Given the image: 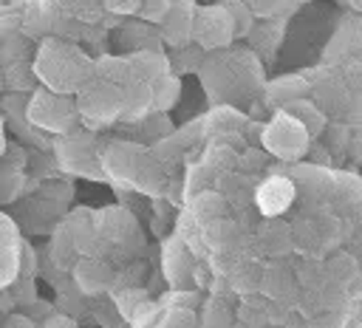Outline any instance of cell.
<instances>
[{"instance_id":"1","label":"cell","mask_w":362,"mask_h":328,"mask_svg":"<svg viewBox=\"0 0 362 328\" xmlns=\"http://www.w3.org/2000/svg\"><path fill=\"white\" fill-rule=\"evenodd\" d=\"M34 74L40 85L76 96L82 85L93 79V59L85 57L76 45L51 37V40H42L34 57Z\"/></svg>"},{"instance_id":"2","label":"cell","mask_w":362,"mask_h":328,"mask_svg":"<svg viewBox=\"0 0 362 328\" xmlns=\"http://www.w3.org/2000/svg\"><path fill=\"white\" fill-rule=\"evenodd\" d=\"M25 122L34 124L37 130H45V133H54V136L71 133L82 122L76 96L59 93V90H51L45 85H40L31 93L28 105H25Z\"/></svg>"},{"instance_id":"3","label":"cell","mask_w":362,"mask_h":328,"mask_svg":"<svg viewBox=\"0 0 362 328\" xmlns=\"http://www.w3.org/2000/svg\"><path fill=\"white\" fill-rule=\"evenodd\" d=\"M76 105H79V116H82L85 127H90V130L107 127V124H113V122L122 119V110H124V88L93 76L76 93Z\"/></svg>"},{"instance_id":"4","label":"cell","mask_w":362,"mask_h":328,"mask_svg":"<svg viewBox=\"0 0 362 328\" xmlns=\"http://www.w3.org/2000/svg\"><path fill=\"white\" fill-rule=\"evenodd\" d=\"M260 141H263V147L272 156H277L283 161H297L300 156H305L308 141H311V133L305 130V124L297 116H291L288 110L280 107L272 116V122L263 127Z\"/></svg>"},{"instance_id":"5","label":"cell","mask_w":362,"mask_h":328,"mask_svg":"<svg viewBox=\"0 0 362 328\" xmlns=\"http://www.w3.org/2000/svg\"><path fill=\"white\" fill-rule=\"evenodd\" d=\"M57 161L59 167H65L68 172H76V175H85V178H105V170H102V150H96L93 144V136L85 133V130H71V133H62L57 136Z\"/></svg>"},{"instance_id":"6","label":"cell","mask_w":362,"mask_h":328,"mask_svg":"<svg viewBox=\"0 0 362 328\" xmlns=\"http://www.w3.org/2000/svg\"><path fill=\"white\" fill-rule=\"evenodd\" d=\"M238 40L235 20L226 8V3H209L198 6L195 11V25H192V42H198L206 51H223Z\"/></svg>"},{"instance_id":"7","label":"cell","mask_w":362,"mask_h":328,"mask_svg":"<svg viewBox=\"0 0 362 328\" xmlns=\"http://www.w3.org/2000/svg\"><path fill=\"white\" fill-rule=\"evenodd\" d=\"M161 274L170 288H189L195 277V257L181 238H167L161 246Z\"/></svg>"},{"instance_id":"8","label":"cell","mask_w":362,"mask_h":328,"mask_svg":"<svg viewBox=\"0 0 362 328\" xmlns=\"http://www.w3.org/2000/svg\"><path fill=\"white\" fill-rule=\"evenodd\" d=\"M113 280H116V271H113V266L105 257H88V254H82L76 260V266L71 269V283L85 297H99V294L110 291L113 288Z\"/></svg>"},{"instance_id":"9","label":"cell","mask_w":362,"mask_h":328,"mask_svg":"<svg viewBox=\"0 0 362 328\" xmlns=\"http://www.w3.org/2000/svg\"><path fill=\"white\" fill-rule=\"evenodd\" d=\"M297 198V184L288 175H269L255 189V206L263 218H280Z\"/></svg>"},{"instance_id":"10","label":"cell","mask_w":362,"mask_h":328,"mask_svg":"<svg viewBox=\"0 0 362 328\" xmlns=\"http://www.w3.org/2000/svg\"><path fill=\"white\" fill-rule=\"evenodd\" d=\"M195 0H173L167 17L158 23V34L170 48L192 42V25H195Z\"/></svg>"},{"instance_id":"11","label":"cell","mask_w":362,"mask_h":328,"mask_svg":"<svg viewBox=\"0 0 362 328\" xmlns=\"http://www.w3.org/2000/svg\"><path fill=\"white\" fill-rule=\"evenodd\" d=\"M96 229L99 235L110 243V246H124L130 243L133 238H141L139 235V226H136V218L122 209V206H107V209H99L96 212Z\"/></svg>"},{"instance_id":"12","label":"cell","mask_w":362,"mask_h":328,"mask_svg":"<svg viewBox=\"0 0 362 328\" xmlns=\"http://www.w3.org/2000/svg\"><path fill=\"white\" fill-rule=\"evenodd\" d=\"M20 271V238L17 226L0 215V288L11 286Z\"/></svg>"},{"instance_id":"13","label":"cell","mask_w":362,"mask_h":328,"mask_svg":"<svg viewBox=\"0 0 362 328\" xmlns=\"http://www.w3.org/2000/svg\"><path fill=\"white\" fill-rule=\"evenodd\" d=\"M127 57H130V62H133L136 79H144V82H156L158 76H164V74L173 71L170 54H164L161 48H136V51H130Z\"/></svg>"},{"instance_id":"14","label":"cell","mask_w":362,"mask_h":328,"mask_svg":"<svg viewBox=\"0 0 362 328\" xmlns=\"http://www.w3.org/2000/svg\"><path fill=\"white\" fill-rule=\"evenodd\" d=\"M150 110H153V82L133 79L130 85H124V110H122V122H141Z\"/></svg>"},{"instance_id":"15","label":"cell","mask_w":362,"mask_h":328,"mask_svg":"<svg viewBox=\"0 0 362 328\" xmlns=\"http://www.w3.org/2000/svg\"><path fill=\"white\" fill-rule=\"evenodd\" d=\"M294 283H297V274L283 266L280 260H274L272 266H263V283H260V291L269 297V300H286L291 291H294Z\"/></svg>"},{"instance_id":"16","label":"cell","mask_w":362,"mask_h":328,"mask_svg":"<svg viewBox=\"0 0 362 328\" xmlns=\"http://www.w3.org/2000/svg\"><path fill=\"white\" fill-rule=\"evenodd\" d=\"M93 76L105 79V82H113V85H130L136 79V71H133V62L130 57H113V54H105L99 59H93Z\"/></svg>"},{"instance_id":"17","label":"cell","mask_w":362,"mask_h":328,"mask_svg":"<svg viewBox=\"0 0 362 328\" xmlns=\"http://www.w3.org/2000/svg\"><path fill=\"white\" fill-rule=\"evenodd\" d=\"M308 93V82L303 76H294V74H286V76H277L266 85V99L274 105V107H286L288 102L294 99H303Z\"/></svg>"},{"instance_id":"18","label":"cell","mask_w":362,"mask_h":328,"mask_svg":"<svg viewBox=\"0 0 362 328\" xmlns=\"http://www.w3.org/2000/svg\"><path fill=\"white\" fill-rule=\"evenodd\" d=\"M260 246H263L266 254L283 257V254H288V249L294 246V232H291L283 221L266 218V223H263V229H260Z\"/></svg>"},{"instance_id":"19","label":"cell","mask_w":362,"mask_h":328,"mask_svg":"<svg viewBox=\"0 0 362 328\" xmlns=\"http://www.w3.org/2000/svg\"><path fill=\"white\" fill-rule=\"evenodd\" d=\"M79 257H82V252L76 249L74 238L68 235V229H65V226H59V229L54 232V238H51L48 260H51L59 271H71V269L76 266V260H79Z\"/></svg>"},{"instance_id":"20","label":"cell","mask_w":362,"mask_h":328,"mask_svg":"<svg viewBox=\"0 0 362 328\" xmlns=\"http://www.w3.org/2000/svg\"><path fill=\"white\" fill-rule=\"evenodd\" d=\"M181 99V74L170 71L153 82V110L170 113Z\"/></svg>"},{"instance_id":"21","label":"cell","mask_w":362,"mask_h":328,"mask_svg":"<svg viewBox=\"0 0 362 328\" xmlns=\"http://www.w3.org/2000/svg\"><path fill=\"white\" fill-rule=\"evenodd\" d=\"M283 110H288L291 116H297L303 124H305V130L311 133V139H317L322 130H325V122H328V116L322 113V107L317 105V102H311V99H294V102H288Z\"/></svg>"},{"instance_id":"22","label":"cell","mask_w":362,"mask_h":328,"mask_svg":"<svg viewBox=\"0 0 362 328\" xmlns=\"http://www.w3.org/2000/svg\"><path fill=\"white\" fill-rule=\"evenodd\" d=\"M235 317H238V325L243 328H269V297L266 303L257 300L255 294H246L243 303L235 308Z\"/></svg>"},{"instance_id":"23","label":"cell","mask_w":362,"mask_h":328,"mask_svg":"<svg viewBox=\"0 0 362 328\" xmlns=\"http://www.w3.org/2000/svg\"><path fill=\"white\" fill-rule=\"evenodd\" d=\"M206 48H201L198 42H187V45H178V48H173V54H170V62H173V71L175 74H198L201 71V65H204V59H206Z\"/></svg>"},{"instance_id":"24","label":"cell","mask_w":362,"mask_h":328,"mask_svg":"<svg viewBox=\"0 0 362 328\" xmlns=\"http://www.w3.org/2000/svg\"><path fill=\"white\" fill-rule=\"evenodd\" d=\"M189 209H192L195 221L212 223V221H221V218L226 215V201H223L218 192H198V195L189 201Z\"/></svg>"},{"instance_id":"25","label":"cell","mask_w":362,"mask_h":328,"mask_svg":"<svg viewBox=\"0 0 362 328\" xmlns=\"http://www.w3.org/2000/svg\"><path fill=\"white\" fill-rule=\"evenodd\" d=\"M156 328H198V311L189 305H170L161 308Z\"/></svg>"},{"instance_id":"26","label":"cell","mask_w":362,"mask_h":328,"mask_svg":"<svg viewBox=\"0 0 362 328\" xmlns=\"http://www.w3.org/2000/svg\"><path fill=\"white\" fill-rule=\"evenodd\" d=\"M238 317L221 303H206L198 314V328H235Z\"/></svg>"},{"instance_id":"27","label":"cell","mask_w":362,"mask_h":328,"mask_svg":"<svg viewBox=\"0 0 362 328\" xmlns=\"http://www.w3.org/2000/svg\"><path fill=\"white\" fill-rule=\"evenodd\" d=\"M260 283H263V266H240L235 274H232V288L238 294H257L260 291Z\"/></svg>"},{"instance_id":"28","label":"cell","mask_w":362,"mask_h":328,"mask_svg":"<svg viewBox=\"0 0 362 328\" xmlns=\"http://www.w3.org/2000/svg\"><path fill=\"white\" fill-rule=\"evenodd\" d=\"M223 3H226L229 14H232V20H235L238 37H249L252 28H255V20H257V14L252 11V6H249L246 0H223Z\"/></svg>"},{"instance_id":"29","label":"cell","mask_w":362,"mask_h":328,"mask_svg":"<svg viewBox=\"0 0 362 328\" xmlns=\"http://www.w3.org/2000/svg\"><path fill=\"white\" fill-rule=\"evenodd\" d=\"M147 305H150V303H147V294H144V291H136V288H130V291H124V294L116 297V308H119V314H122L127 322H133Z\"/></svg>"},{"instance_id":"30","label":"cell","mask_w":362,"mask_h":328,"mask_svg":"<svg viewBox=\"0 0 362 328\" xmlns=\"http://www.w3.org/2000/svg\"><path fill=\"white\" fill-rule=\"evenodd\" d=\"M141 130H144V136H150V139H167L170 133H173V122H170V116L167 113H161V110H150L141 122Z\"/></svg>"},{"instance_id":"31","label":"cell","mask_w":362,"mask_h":328,"mask_svg":"<svg viewBox=\"0 0 362 328\" xmlns=\"http://www.w3.org/2000/svg\"><path fill=\"white\" fill-rule=\"evenodd\" d=\"M252 6V11L260 17V20H272V17H280L286 14L297 0H246Z\"/></svg>"},{"instance_id":"32","label":"cell","mask_w":362,"mask_h":328,"mask_svg":"<svg viewBox=\"0 0 362 328\" xmlns=\"http://www.w3.org/2000/svg\"><path fill=\"white\" fill-rule=\"evenodd\" d=\"M170 6H173V0H141L139 17H141L144 23H150V25H158V23L167 17Z\"/></svg>"},{"instance_id":"33","label":"cell","mask_w":362,"mask_h":328,"mask_svg":"<svg viewBox=\"0 0 362 328\" xmlns=\"http://www.w3.org/2000/svg\"><path fill=\"white\" fill-rule=\"evenodd\" d=\"M102 3L113 14H139L141 8V0H102Z\"/></svg>"},{"instance_id":"34","label":"cell","mask_w":362,"mask_h":328,"mask_svg":"<svg viewBox=\"0 0 362 328\" xmlns=\"http://www.w3.org/2000/svg\"><path fill=\"white\" fill-rule=\"evenodd\" d=\"M40 328H79V322L68 314H48L45 320H40Z\"/></svg>"},{"instance_id":"35","label":"cell","mask_w":362,"mask_h":328,"mask_svg":"<svg viewBox=\"0 0 362 328\" xmlns=\"http://www.w3.org/2000/svg\"><path fill=\"white\" fill-rule=\"evenodd\" d=\"M0 328H40V322H34L28 314H8Z\"/></svg>"},{"instance_id":"36","label":"cell","mask_w":362,"mask_h":328,"mask_svg":"<svg viewBox=\"0 0 362 328\" xmlns=\"http://www.w3.org/2000/svg\"><path fill=\"white\" fill-rule=\"evenodd\" d=\"M6 153V119H3V113H0V156Z\"/></svg>"},{"instance_id":"37","label":"cell","mask_w":362,"mask_h":328,"mask_svg":"<svg viewBox=\"0 0 362 328\" xmlns=\"http://www.w3.org/2000/svg\"><path fill=\"white\" fill-rule=\"evenodd\" d=\"M351 3H354V8H359V11H362V0H351Z\"/></svg>"},{"instance_id":"38","label":"cell","mask_w":362,"mask_h":328,"mask_svg":"<svg viewBox=\"0 0 362 328\" xmlns=\"http://www.w3.org/2000/svg\"><path fill=\"white\" fill-rule=\"evenodd\" d=\"M235 328H243V325H235Z\"/></svg>"},{"instance_id":"39","label":"cell","mask_w":362,"mask_h":328,"mask_svg":"<svg viewBox=\"0 0 362 328\" xmlns=\"http://www.w3.org/2000/svg\"><path fill=\"white\" fill-rule=\"evenodd\" d=\"M0 82H3V79H0Z\"/></svg>"}]
</instances>
